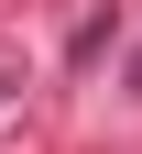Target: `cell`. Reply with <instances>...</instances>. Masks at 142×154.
<instances>
[{
  "label": "cell",
  "mask_w": 142,
  "mask_h": 154,
  "mask_svg": "<svg viewBox=\"0 0 142 154\" xmlns=\"http://www.w3.org/2000/svg\"><path fill=\"white\" fill-rule=\"evenodd\" d=\"M131 88H142V55H131Z\"/></svg>",
  "instance_id": "cell-1"
}]
</instances>
